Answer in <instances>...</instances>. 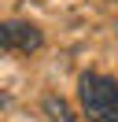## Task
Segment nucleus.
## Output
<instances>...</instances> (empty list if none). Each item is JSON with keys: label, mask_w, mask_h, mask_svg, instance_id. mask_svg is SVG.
Segmentation results:
<instances>
[{"label": "nucleus", "mask_w": 118, "mask_h": 122, "mask_svg": "<svg viewBox=\"0 0 118 122\" xmlns=\"http://www.w3.org/2000/svg\"><path fill=\"white\" fill-rule=\"evenodd\" d=\"M78 100L92 122H118V81H111L107 74H96V70L81 74Z\"/></svg>", "instance_id": "nucleus-1"}, {"label": "nucleus", "mask_w": 118, "mask_h": 122, "mask_svg": "<svg viewBox=\"0 0 118 122\" xmlns=\"http://www.w3.org/2000/svg\"><path fill=\"white\" fill-rule=\"evenodd\" d=\"M44 45V33L33 22H0V56H30Z\"/></svg>", "instance_id": "nucleus-2"}, {"label": "nucleus", "mask_w": 118, "mask_h": 122, "mask_svg": "<svg viewBox=\"0 0 118 122\" xmlns=\"http://www.w3.org/2000/svg\"><path fill=\"white\" fill-rule=\"evenodd\" d=\"M44 111L52 115V122H74V115H70V107H66L63 100H55V96H48V100H44Z\"/></svg>", "instance_id": "nucleus-3"}]
</instances>
